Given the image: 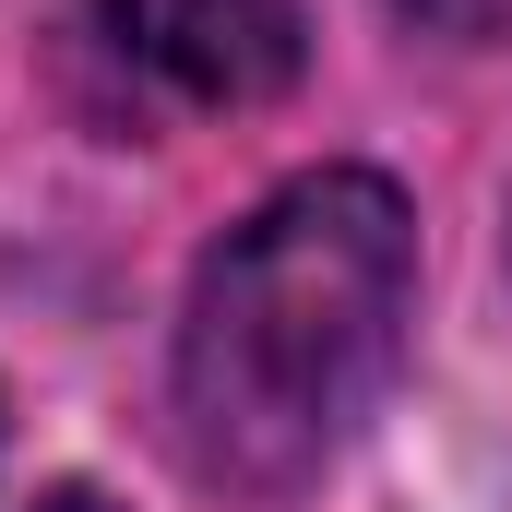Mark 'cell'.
<instances>
[{"label": "cell", "mask_w": 512, "mask_h": 512, "mask_svg": "<svg viewBox=\"0 0 512 512\" xmlns=\"http://www.w3.org/2000/svg\"><path fill=\"white\" fill-rule=\"evenodd\" d=\"M417 310V215L370 167L286 179L239 215L179 310V417L191 453L239 489H298L382 405Z\"/></svg>", "instance_id": "1"}, {"label": "cell", "mask_w": 512, "mask_h": 512, "mask_svg": "<svg viewBox=\"0 0 512 512\" xmlns=\"http://www.w3.org/2000/svg\"><path fill=\"white\" fill-rule=\"evenodd\" d=\"M96 48L167 108H262L310 60L298 0H96Z\"/></svg>", "instance_id": "2"}, {"label": "cell", "mask_w": 512, "mask_h": 512, "mask_svg": "<svg viewBox=\"0 0 512 512\" xmlns=\"http://www.w3.org/2000/svg\"><path fill=\"white\" fill-rule=\"evenodd\" d=\"M36 512H120V501H108V489H84V477H72V489H48V501H36Z\"/></svg>", "instance_id": "3"}]
</instances>
